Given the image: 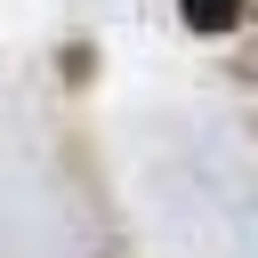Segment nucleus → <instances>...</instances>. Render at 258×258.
I'll list each match as a JSON object with an SVG mask.
<instances>
[{"mask_svg": "<svg viewBox=\"0 0 258 258\" xmlns=\"http://www.w3.org/2000/svg\"><path fill=\"white\" fill-rule=\"evenodd\" d=\"M177 8H185V24H194V32H226V24L242 16V0H177Z\"/></svg>", "mask_w": 258, "mask_h": 258, "instance_id": "nucleus-1", "label": "nucleus"}]
</instances>
